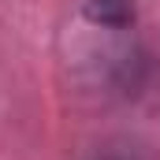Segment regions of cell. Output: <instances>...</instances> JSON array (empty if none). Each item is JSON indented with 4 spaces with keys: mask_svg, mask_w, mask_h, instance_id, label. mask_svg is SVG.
Returning a JSON list of instances; mask_svg holds the SVG:
<instances>
[{
    "mask_svg": "<svg viewBox=\"0 0 160 160\" xmlns=\"http://www.w3.org/2000/svg\"><path fill=\"white\" fill-rule=\"evenodd\" d=\"M86 19L97 26H108V30H123L134 19V0H89Z\"/></svg>",
    "mask_w": 160,
    "mask_h": 160,
    "instance_id": "obj_1",
    "label": "cell"
}]
</instances>
